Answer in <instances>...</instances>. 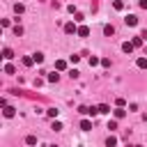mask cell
<instances>
[{"instance_id": "6da1fadb", "label": "cell", "mask_w": 147, "mask_h": 147, "mask_svg": "<svg viewBox=\"0 0 147 147\" xmlns=\"http://www.w3.org/2000/svg\"><path fill=\"white\" fill-rule=\"evenodd\" d=\"M124 23L131 25V28H136V25H138V16H136V14H126V16H124Z\"/></svg>"}, {"instance_id": "7a4b0ae2", "label": "cell", "mask_w": 147, "mask_h": 147, "mask_svg": "<svg viewBox=\"0 0 147 147\" xmlns=\"http://www.w3.org/2000/svg\"><path fill=\"white\" fill-rule=\"evenodd\" d=\"M64 32H67V34H76V32H78V28L74 25V21H69V23L64 25Z\"/></svg>"}, {"instance_id": "3957f363", "label": "cell", "mask_w": 147, "mask_h": 147, "mask_svg": "<svg viewBox=\"0 0 147 147\" xmlns=\"http://www.w3.org/2000/svg\"><path fill=\"white\" fill-rule=\"evenodd\" d=\"M76 34H78V37H90V28H87V25H80Z\"/></svg>"}, {"instance_id": "277c9868", "label": "cell", "mask_w": 147, "mask_h": 147, "mask_svg": "<svg viewBox=\"0 0 147 147\" xmlns=\"http://www.w3.org/2000/svg\"><path fill=\"white\" fill-rule=\"evenodd\" d=\"M21 62H23V67H32V64H34V57H32V55H25Z\"/></svg>"}, {"instance_id": "5b68a950", "label": "cell", "mask_w": 147, "mask_h": 147, "mask_svg": "<svg viewBox=\"0 0 147 147\" xmlns=\"http://www.w3.org/2000/svg\"><path fill=\"white\" fill-rule=\"evenodd\" d=\"M113 115H115V119H122V117L126 115V110H124V108H115V110H113Z\"/></svg>"}, {"instance_id": "8992f818", "label": "cell", "mask_w": 147, "mask_h": 147, "mask_svg": "<svg viewBox=\"0 0 147 147\" xmlns=\"http://www.w3.org/2000/svg\"><path fill=\"white\" fill-rule=\"evenodd\" d=\"M103 34H106V37H113V34H115V28H113V25H103Z\"/></svg>"}, {"instance_id": "52a82bcc", "label": "cell", "mask_w": 147, "mask_h": 147, "mask_svg": "<svg viewBox=\"0 0 147 147\" xmlns=\"http://www.w3.org/2000/svg\"><path fill=\"white\" fill-rule=\"evenodd\" d=\"M142 41H145V39H142V37H140V34H138V37H133V39H131V44H133V46H136V48H140V46H142Z\"/></svg>"}, {"instance_id": "ba28073f", "label": "cell", "mask_w": 147, "mask_h": 147, "mask_svg": "<svg viewBox=\"0 0 147 147\" xmlns=\"http://www.w3.org/2000/svg\"><path fill=\"white\" fill-rule=\"evenodd\" d=\"M133 48H136V46H133L131 41H124V44H122V51H124V53H131Z\"/></svg>"}, {"instance_id": "9c48e42d", "label": "cell", "mask_w": 147, "mask_h": 147, "mask_svg": "<svg viewBox=\"0 0 147 147\" xmlns=\"http://www.w3.org/2000/svg\"><path fill=\"white\" fill-rule=\"evenodd\" d=\"M2 57H5V60H11V57H14V51H11V48H2Z\"/></svg>"}, {"instance_id": "30bf717a", "label": "cell", "mask_w": 147, "mask_h": 147, "mask_svg": "<svg viewBox=\"0 0 147 147\" xmlns=\"http://www.w3.org/2000/svg\"><path fill=\"white\" fill-rule=\"evenodd\" d=\"M55 69H57V71H64V69H67V60H57V62H55Z\"/></svg>"}, {"instance_id": "8fae6325", "label": "cell", "mask_w": 147, "mask_h": 147, "mask_svg": "<svg viewBox=\"0 0 147 147\" xmlns=\"http://www.w3.org/2000/svg\"><path fill=\"white\" fill-rule=\"evenodd\" d=\"M96 108H99L101 115H108V113H110V106H108V103H101V106H96Z\"/></svg>"}, {"instance_id": "7c38bea8", "label": "cell", "mask_w": 147, "mask_h": 147, "mask_svg": "<svg viewBox=\"0 0 147 147\" xmlns=\"http://www.w3.org/2000/svg\"><path fill=\"white\" fill-rule=\"evenodd\" d=\"M80 129H83V131H92V122H90V119H83V122H80Z\"/></svg>"}, {"instance_id": "4fadbf2b", "label": "cell", "mask_w": 147, "mask_h": 147, "mask_svg": "<svg viewBox=\"0 0 147 147\" xmlns=\"http://www.w3.org/2000/svg\"><path fill=\"white\" fill-rule=\"evenodd\" d=\"M46 78H48V83H57V80H60V74H55V71H53V74H48Z\"/></svg>"}, {"instance_id": "5bb4252c", "label": "cell", "mask_w": 147, "mask_h": 147, "mask_svg": "<svg viewBox=\"0 0 147 147\" xmlns=\"http://www.w3.org/2000/svg\"><path fill=\"white\" fill-rule=\"evenodd\" d=\"M14 115H16V108L7 106V108H5V117H14Z\"/></svg>"}, {"instance_id": "9a60e30c", "label": "cell", "mask_w": 147, "mask_h": 147, "mask_svg": "<svg viewBox=\"0 0 147 147\" xmlns=\"http://www.w3.org/2000/svg\"><path fill=\"white\" fill-rule=\"evenodd\" d=\"M117 145V138L115 136H108V140H106V147H115Z\"/></svg>"}, {"instance_id": "2e32d148", "label": "cell", "mask_w": 147, "mask_h": 147, "mask_svg": "<svg viewBox=\"0 0 147 147\" xmlns=\"http://www.w3.org/2000/svg\"><path fill=\"white\" fill-rule=\"evenodd\" d=\"M136 64H138L140 69H147V57H138V60H136Z\"/></svg>"}, {"instance_id": "e0dca14e", "label": "cell", "mask_w": 147, "mask_h": 147, "mask_svg": "<svg viewBox=\"0 0 147 147\" xmlns=\"http://www.w3.org/2000/svg\"><path fill=\"white\" fill-rule=\"evenodd\" d=\"M113 7H115L117 11H122V9H124V2H122V0H115V2H113Z\"/></svg>"}, {"instance_id": "ac0fdd59", "label": "cell", "mask_w": 147, "mask_h": 147, "mask_svg": "<svg viewBox=\"0 0 147 147\" xmlns=\"http://www.w3.org/2000/svg\"><path fill=\"white\" fill-rule=\"evenodd\" d=\"M23 9H25L23 2H16V5H14V11H16V14H23Z\"/></svg>"}, {"instance_id": "d6986e66", "label": "cell", "mask_w": 147, "mask_h": 147, "mask_svg": "<svg viewBox=\"0 0 147 147\" xmlns=\"http://www.w3.org/2000/svg\"><path fill=\"white\" fill-rule=\"evenodd\" d=\"M74 21H76V23H83V21H85V16H83L80 11H76V14H74Z\"/></svg>"}, {"instance_id": "ffe728a7", "label": "cell", "mask_w": 147, "mask_h": 147, "mask_svg": "<svg viewBox=\"0 0 147 147\" xmlns=\"http://www.w3.org/2000/svg\"><path fill=\"white\" fill-rule=\"evenodd\" d=\"M32 57H34V62H37V64H41V62H44V53H34Z\"/></svg>"}, {"instance_id": "44dd1931", "label": "cell", "mask_w": 147, "mask_h": 147, "mask_svg": "<svg viewBox=\"0 0 147 147\" xmlns=\"http://www.w3.org/2000/svg\"><path fill=\"white\" fill-rule=\"evenodd\" d=\"M96 64H101V60H99L96 55H92V57H90V67H96Z\"/></svg>"}, {"instance_id": "7402d4cb", "label": "cell", "mask_w": 147, "mask_h": 147, "mask_svg": "<svg viewBox=\"0 0 147 147\" xmlns=\"http://www.w3.org/2000/svg\"><path fill=\"white\" fill-rule=\"evenodd\" d=\"M51 129H53V131H62V122H57V119H55V122L51 124Z\"/></svg>"}, {"instance_id": "603a6c76", "label": "cell", "mask_w": 147, "mask_h": 147, "mask_svg": "<svg viewBox=\"0 0 147 147\" xmlns=\"http://www.w3.org/2000/svg\"><path fill=\"white\" fill-rule=\"evenodd\" d=\"M5 74H16V69H14V64H5Z\"/></svg>"}, {"instance_id": "cb8c5ba5", "label": "cell", "mask_w": 147, "mask_h": 147, "mask_svg": "<svg viewBox=\"0 0 147 147\" xmlns=\"http://www.w3.org/2000/svg\"><path fill=\"white\" fill-rule=\"evenodd\" d=\"M46 113H48V117H57V113H60V110H57V108H48Z\"/></svg>"}, {"instance_id": "d4e9b609", "label": "cell", "mask_w": 147, "mask_h": 147, "mask_svg": "<svg viewBox=\"0 0 147 147\" xmlns=\"http://www.w3.org/2000/svg\"><path fill=\"white\" fill-rule=\"evenodd\" d=\"M25 142H28V145H37V136H28Z\"/></svg>"}, {"instance_id": "484cf974", "label": "cell", "mask_w": 147, "mask_h": 147, "mask_svg": "<svg viewBox=\"0 0 147 147\" xmlns=\"http://www.w3.org/2000/svg\"><path fill=\"white\" fill-rule=\"evenodd\" d=\"M14 34L21 37V34H23V28H21V25H14Z\"/></svg>"}, {"instance_id": "4316f807", "label": "cell", "mask_w": 147, "mask_h": 147, "mask_svg": "<svg viewBox=\"0 0 147 147\" xmlns=\"http://www.w3.org/2000/svg\"><path fill=\"white\" fill-rule=\"evenodd\" d=\"M101 67L108 69V67H110V57H101Z\"/></svg>"}, {"instance_id": "83f0119b", "label": "cell", "mask_w": 147, "mask_h": 147, "mask_svg": "<svg viewBox=\"0 0 147 147\" xmlns=\"http://www.w3.org/2000/svg\"><path fill=\"white\" fill-rule=\"evenodd\" d=\"M115 106H117V108H124V99L117 96V99H115Z\"/></svg>"}, {"instance_id": "f1b7e54d", "label": "cell", "mask_w": 147, "mask_h": 147, "mask_svg": "<svg viewBox=\"0 0 147 147\" xmlns=\"http://www.w3.org/2000/svg\"><path fill=\"white\" fill-rule=\"evenodd\" d=\"M108 129L115 131V129H117V119H110V122H108Z\"/></svg>"}, {"instance_id": "f546056e", "label": "cell", "mask_w": 147, "mask_h": 147, "mask_svg": "<svg viewBox=\"0 0 147 147\" xmlns=\"http://www.w3.org/2000/svg\"><path fill=\"white\" fill-rule=\"evenodd\" d=\"M78 60H80V55H69V62H71V64H76Z\"/></svg>"}, {"instance_id": "4dcf8cb0", "label": "cell", "mask_w": 147, "mask_h": 147, "mask_svg": "<svg viewBox=\"0 0 147 147\" xmlns=\"http://www.w3.org/2000/svg\"><path fill=\"white\" fill-rule=\"evenodd\" d=\"M140 37H142V39L147 41V30H142V32H140Z\"/></svg>"}, {"instance_id": "1f68e13d", "label": "cell", "mask_w": 147, "mask_h": 147, "mask_svg": "<svg viewBox=\"0 0 147 147\" xmlns=\"http://www.w3.org/2000/svg\"><path fill=\"white\" fill-rule=\"evenodd\" d=\"M140 7H142V9H147V0H140Z\"/></svg>"}, {"instance_id": "d6a6232c", "label": "cell", "mask_w": 147, "mask_h": 147, "mask_svg": "<svg viewBox=\"0 0 147 147\" xmlns=\"http://www.w3.org/2000/svg\"><path fill=\"white\" fill-rule=\"evenodd\" d=\"M133 147H142V145H133Z\"/></svg>"}, {"instance_id": "836d02e7", "label": "cell", "mask_w": 147, "mask_h": 147, "mask_svg": "<svg viewBox=\"0 0 147 147\" xmlns=\"http://www.w3.org/2000/svg\"><path fill=\"white\" fill-rule=\"evenodd\" d=\"M51 147H57V145H51Z\"/></svg>"}]
</instances>
